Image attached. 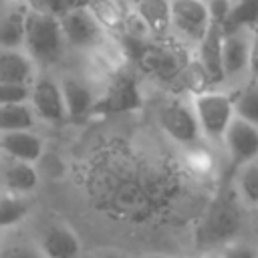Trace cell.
Wrapping results in <instances>:
<instances>
[{
	"label": "cell",
	"mask_w": 258,
	"mask_h": 258,
	"mask_svg": "<svg viewBox=\"0 0 258 258\" xmlns=\"http://www.w3.org/2000/svg\"><path fill=\"white\" fill-rule=\"evenodd\" d=\"M64 34L60 26V18L34 12L28 8L26 14V38L24 48L26 54L38 64H52L60 58L64 48Z\"/></svg>",
	"instance_id": "1"
},
{
	"label": "cell",
	"mask_w": 258,
	"mask_h": 258,
	"mask_svg": "<svg viewBox=\"0 0 258 258\" xmlns=\"http://www.w3.org/2000/svg\"><path fill=\"white\" fill-rule=\"evenodd\" d=\"M194 111L202 129V135H206L212 141H224V135L230 127V123L236 117L234 99L220 91H202L194 95Z\"/></svg>",
	"instance_id": "2"
},
{
	"label": "cell",
	"mask_w": 258,
	"mask_h": 258,
	"mask_svg": "<svg viewBox=\"0 0 258 258\" xmlns=\"http://www.w3.org/2000/svg\"><path fill=\"white\" fill-rule=\"evenodd\" d=\"M171 26L185 40L200 44L212 26L208 4L204 0H171Z\"/></svg>",
	"instance_id": "3"
},
{
	"label": "cell",
	"mask_w": 258,
	"mask_h": 258,
	"mask_svg": "<svg viewBox=\"0 0 258 258\" xmlns=\"http://www.w3.org/2000/svg\"><path fill=\"white\" fill-rule=\"evenodd\" d=\"M159 125L173 141L181 145L196 143L202 135L194 105H185L181 101H169L159 109Z\"/></svg>",
	"instance_id": "4"
},
{
	"label": "cell",
	"mask_w": 258,
	"mask_h": 258,
	"mask_svg": "<svg viewBox=\"0 0 258 258\" xmlns=\"http://www.w3.org/2000/svg\"><path fill=\"white\" fill-rule=\"evenodd\" d=\"M87 6L75 8L60 18L64 40L75 48H95L103 38L101 22Z\"/></svg>",
	"instance_id": "5"
},
{
	"label": "cell",
	"mask_w": 258,
	"mask_h": 258,
	"mask_svg": "<svg viewBox=\"0 0 258 258\" xmlns=\"http://www.w3.org/2000/svg\"><path fill=\"white\" fill-rule=\"evenodd\" d=\"M30 107L36 117L48 123H58L69 117L60 83L50 77H38L30 87Z\"/></svg>",
	"instance_id": "6"
},
{
	"label": "cell",
	"mask_w": 258,
	"mask_h": 258,
	"mask_svg": "<svg viewBox=\"0 0 258 258\" xmlns=\"http://www.w3.org/2000/svg\"><path fill=\"white\" fill-rule=\"evenodd\" d=\"M38 179L34 163L0 155V196H30Z\"/></svg>",
	"instance_id": "7"
},
{
	"label": "cell",
	"mask_w": 258,
	"mask_h": 258,
	"mask_svg": "<svg viewBox=\"0 0 258 258\" xmlns=\"http://www.w3.org/2000/svg\"><path fill=\"white\" fill-rule=\"evenodd\" d=\"M224 143L236 165L252 163L258 157V127L242 117H234L224 135Z\"/></svg>",
	"instance_id": "8"
},
{
	"label": "cell",
	"mask_w": 258,
	"mask_h": 258,
	"mask_svg": "<svg viewBox=\"0 0 258 258\" xmlns=\"http://www.w3.org/2000/svg\"><path fill=\"white\" fill-rule=\"evenodd\" d=\"M44 258H77L81 252L79 236L64 224H50L40 232L38 244Z\"/></svg>",
	"instance_id": "9"
},
{
	"label": "cell",
	"mask_w": 258,
	"mask_h": 258,
	"mask_svg": "<svg viewBox=\"0 0 258 258\" xmlns=\"http://www.w3.org/2000/svg\"><path fill=\"white\" fill-rule=\"evenodd\" d=\"M0 149H2V155L36 163L42 157L44 141L32 129L10 131V133H0Z\"/></svg>",
	"instance_id": "10"
},
{
	"label": "cell",
	"mask_w": 258,
	"mask_h": 258,
	"mask_svg": "<svg viewBox=\"0 0 258 258\" xmlns=\"http://www.w3.org/2000/svg\"><path fill=\"white\" fill-rule=\"evenodd\" d=\"M222 44H224V32L220 24L210 26L204 40L198 44L200 54V67L210 83H222L226 79L224 75V62H222Z\"/></svg>",
	"instance_id": "11"
},
{
	"label": "cell",
	"mask_w": 258,
	"mask_h": 258,
	"mask_svg": "<svg viewBox=\"0 0 258 258\" xmlns=\"http://www.w3.org/2000/svg\"><path fill=\"white\" fill-rule=\"evenodd\" d=\"M250 36L252 30H238L232 34H224L222 44V62L226 79L238 77L248 71L250 64Z\"/></svg>",
	"instance_id": "12"
},
{
	"label": "cell",
	"mask_w": 258,
	"mask_h": 258,
	"mask_svg": "<svg viewBox=\"0 0 258 258\" xmlns=\"http://www.w3.org/2000/svg\"><path fill=\"white\" fill-rule=\"evenodd\" d=\"M60 89L64 95L67 113L71 119H81L89 115L97 107V97L89 83H85L79 77H64L60 81Z\"/></svg>",
	"instance_id": "13"
},
{
	"label": "cell",
	"mask_w": 258,
	"mask_h": 258,
	"mask_svg": "<svg viewBox=\"0 0 258 258\" xmlns=\"http://www.w3.org/2000/svg\"><path fill=\"white\" fill-rule=\"evenodd\" d=\"M34 60L20 48H0V83L32 85Z\"/></svg>",
	"instance_id": "14"
},
{
	"label": "cell",
	"mask_w": 258,
	"mask_h": 258,
	"mask_svg": "<svg viewBox=\"0 0 258 258\" xmlns=\"http://www.w3.org/2000/svg\"><path fill=\"white\" fill-rule=\"evenodd\" d=\"M28 6H18L0 18V48H20L26 38Z\"/></svg>",
	"instance_id": "15"
},
{
	"label": "cell",
	"mask_w": 258,
	"mask_h": 258,
	"mask_svg": "<svg viewBox=\"0 0 258 258\" xmlns=\"http://www.w3.org/2000/svg\"><path fill=\"white\" fill-rule=\"evenodd\" d=\"M137 12L145 28L163 34L171 26V2L167 0H139Z\"/></svg>",
	"instance_id": "16"
},
{
	"label": "cell",
	"mask_w": 258,
	"mask_h": 258,
	"mask_svg": "<svg viewBox=\"0 0 258 258\" xmlns=\"http://www.w3.org/2000/svg\"><path fill=\"white\" fill-rule=\"evenodd\" d=\"M238 224H240V218H238V212L236 208L230 204V202H220L212 214H210V220H208V232L212 238H228L232 236L236 230H238Z\"/></svg>",
	"instance_id": "17"
},
{
	"label": "cell",
	"mask_w": 258,
	"mask_h": 258,
	"mask_svg": "<svg viewBox=\"0 0 258 258\" xmlns=\"http://www.w3.org/2000/svg\"><path fill=\"white\" fill-rule=\"evenodd\" d=\"M34 121H36V115H34L30 103L0 105V133L32 129Z\"/></svg>",
	"instance_id": "18"
},
{
	"label": "cell",
	"mask_w": 258,
	"mask_h": 258,
	"mask_svg": "<svg viewBox=\"0 0 258 258\" xmlns=\"http://www.w3.org/2000/svg\"><path fill=\"white\" fill-rule=\"evenodd\" d=\"M258 26V0H240L234 4L228 20L222 24L224 34L238 30H252Z\"/></svg>",
	"instance_id": "19"
},
{
	"label": "cell",
	"mask_w": 258,
	"mask_h": 258,
	"mask_svg": "<svg viewBox=\"0 0 258 258\" xmlns=\"http://www.w3.org/2000/svg\"><path fill=\"white\" fill-rule=\"evenodd\" d=\"M30 212L28 196H0V232L18 226Z\"/></svg>",
	"instance_id": "20"
},
{
	"label": "cell",
	"mask_w": 258,
	"mask_h": 258,
	"mask_svg": "<svg viewBox=\"0 0 258 258\" xmlns=\"http://www.w3.org/2000/svg\"><path fill=\"white\" fill-rule=\"evenodd\" d=\"M236 117H242L258 127V81H250L236 97H234Z\"/></svg>",
	"instance_id": "21"
},
{
	"label": "cell",
	"mask_w": 258,
	"mask_h": 258,
	"mask_svg": "<svg viewBox=\"0 0 258 258\" xmlns=\"http://www.w3.org/2000/svg\"><path fill=\"white\" fill-rule=\"evenodd\" d=\"M87 0H26V6L34 12H42L54 18H62L75 8L87 6Z\"/></svg>",
	"instance_id": "22"
},
{
	"label": "cell",
	"mask_w": 258,
	"mask_h": 258,
	"mask_svg": "<svg viewBox=\"0 0 258 258\" xmlns=\"http://www.w3.org/2000/svg\"><path fill=\"white\" fill-rule=\"evenodd\" d=\"M238 187H240V196L248 206H258V163L252 161L242 165Z\"/></svg>",
	"instance_id": "23"
},
{
	"label": "cell",
	"mask_w": 258,
	"mask_h": 258,
	"mask_svg": "<svg viewBox=\"0 0 258 258\" xmlns=\"http://www.w3.org/2000/svg\"><path fill=\"white\" fill-rule=\"evenodd\" d=\"M131 99H137L135 87L127 79H121L119 83H115L111 87V95L105 99V103H107L109 109H115V103H119V109H129L131 107Z\"/></svg>",
	"instance_id": "24"
},
{
	"label": "cell",
	"mask_w": 258,
	"mask_h": 258,
	"mask_svg": "<svg viewBox=\"0 0 258 258\" xmlns=\"http://www.w3.org/2000/svg\"><path fill=\"white\" fill-rule=\"evenodd\" d=\"M30 87L32 85H18V83H0V105H20L30 101Z\"/></svg>",
	"instance_id": "25"
},
{
	"label": "cell",
	"mask_w": 258,
	"mask_h": 258,
	"mask_svg": "<svg viewBox=\"0 0 258 258\" xmlns=\"http://www.w3.org/2000/svg\"><path fill=\"white\" fill-rule=\"evenodd\" d=\"M0 258H44L38 246L26 242H6L0 248Z\"/></svg>",
	"instance_id": "26"
},
{
	"label": "cell",
	"mask_w": 258,
	"mask_h": 258,
	"mask_svg": "<svg viewBox=\"0 0 258 258\" xmlns=\"http://www.w3.org/2000/svg\"><path fill=\"white\" fill-rule=\"evenodd\" d=\"M234 8V0H210L208 2V10H210V18L214 24H224L230 16Z\"/></svg>",
	"instance_id": "27"
},
{
	"label": "cell",
	"mask_w": 258,
	"mask_h": 258,
	"mask_svg": "<svg viewBox=\"0 0 258 258\" xmlns=\"http://www.w3.org/2000/svg\"><path fill=\"white\" fill-rule=\"evenodd\" d=\"M222 258H258V250L246 244H230L224 248Z\"/></svg>",
	"instance_id": "28"
},
{
	"label": "cell",
	"mask_w": 258,
	"mask_h": 258,
	"mask_svg": "<svg viewBox=\"0 0 258 258\" xmlns=\"http://www.w3.org/2000/svg\"><path fill=\"white\" fill-rule=\"evenodd\" d=\"M250 77L254 81H258V26L252 28V36H250V64H248Z\"/></svg>",
	"instance_id": "29"
},
{
	"label": "cell",
	"mask_w": 258,
	"mask_h": 258,
	"mask_svg": "<svg viewBox=\"0 0 258 258\" xmlns=\"http://www.w3.org/2000/svg\"><path fill=\"white\" fill-rule=\"evenodd\" d=\"M95 258H125V256H123V254H119V252L107 250V252H103V254H99V256H95Z\"/></svg>",
	"instance_id": "30"
},
{
	"label": "cell",
	"mask_w": 258,
	"mask_h": 258,
	"mask_svg": "<svg viewBox=\"0 0 258 258\" xmlns=\"http://www.w3.org/2000/svg\"><path fill=\"white\" fill-rule=\"evenodd\" d=\"M143 258H167V256H163V254H147Z\"/></svg>",
	"instance_id": "31"
},
{
	"label": "cell",
	"mask_w": 258,
	"mask_h": 258,
	"mask_svg": "<svg viewBox=\"0 0 258 258\" xmlns=\"http://www.w3.org/2000/svg\"><path fill=\"white\" fill-rule=\"evenodd\" d=\"M208 258H222V254H220V256H216V254H212V256H208Z\"/></svg>",
	"instance_id": "32"
},
{
	"label": "cell",
	"mask_w": 258,
	"mask_h": 258,
	"mask_svg": "<svg viewBox=\"0 0 258 258\" xmlns=\"http://www.w3.org/2000/svg\"><path fill=\"white\" fill-rule=\"evenodd\" d=\"M236 2H240V0H234V4H236Z\"/></svg>",
	"instance_id": "33"
},
{
	"label": "cell",
	"mask_w": 258,
	"mask_h": 258,
	"mask_svg": "<svg viewBox=\"0 0 258 258\" xmlns=\"http://www.w3.org/2000/svg\"><path fill=\"white\" fill-rule=\"evenodd\" d=\"M0 155H2V149H0Z\"/></svg>",
	"instance_id": "34"
},
{
	"label": "cell",
	"mask_w": 258,
	"mask_h": 258,
	"mask_svg": "<svg viewBox=\"0 0 258 258\" xmlns=\"http://www.w3.org/2000/svg\"><path fill=\"white\" fill-rule=\"evenodd\" d=\"M0 248H2V242H0Z\"/></svg>",
	"instance_id": "35"
}]
</instances>
